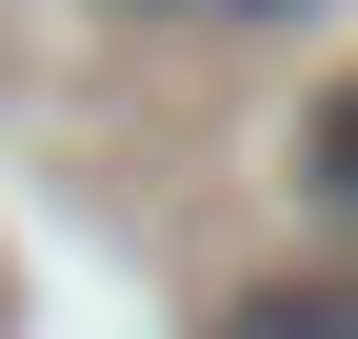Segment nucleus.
<instances>
[{
  "label": "nucleus",
  "mask_w": 358,
  "mask_h": 339,
  "mask_svg": "<svg viewBox=\"0 0 358 339\" xmlns=\"http://www.w3.org/2000/svg\"><path fill=\"white\" fill-rule=\"evenodd\" d=\"M299 200H319V220L358 240V80H338V100H319V120H299Z\"/></svg>",
  "instance_id": "nucleus-2"
},
{
  "label": "nucleus",
  "mask_w": 358,
  "mask_h": 339,
  "mask_svg": "<svg viewBox=\"0 0 358 339\" xmlns=\"http://www.w3.org/2000/svg\"><path fill=\"white\" fill-rule=\"evenodd\" d=\"M219 339H358V260H338V279H259V300H219Z\"/></svg>",
  "instance_id": "nucleus-1"
}]
</instances>
